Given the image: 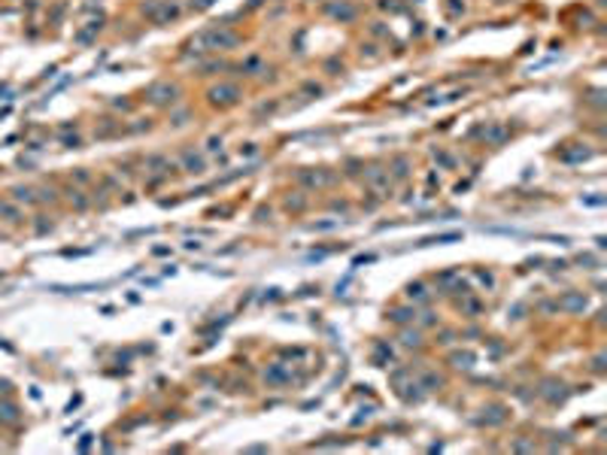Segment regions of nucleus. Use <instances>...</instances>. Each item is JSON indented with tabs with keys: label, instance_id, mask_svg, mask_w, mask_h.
Returning a JSON list of instances; mask_svg holds the SVG:
<instances>
[{
	"label": "nucleus",
	"instance_id": "obj_6",
	"mask_svg": "<svg viewBox=\"0 0 607 455\" xmlns=\"http://www.w3.org/2000/svg\"><path fill=\"white\" fill-rule=\"evenodd\" d=\"M510 419V413H507V407H501V404H489L486 410H483V416H480V425H489V428H498V425H504Z\"/></svg>",
	"mask_w": 607,
	"mask_h": 455
},
{
	"label": "nucleus",
	"instance_id": "obj_13",
	"mask_svg": "<svg viewBox=\"0 0 607 455\" xmlns=\"http://www.w3.org/2000/svg\"><path fill=\"white\" fill-rule=\"evenodd\" d=\"M240 70L246 76H264V73H268V64H264L261 55H246V61L240 64Z\"/></svg>",
	"mask_w": 607,
	"mask_h": 455
},
{
	"label": "nucleus",
	"instance_id": "obj_26",
	"mask_svg": "<svg viewBox=\"0 0 607 455\" xmlns=\"http://www.w3.org/2000/svg\"><path fill=\"white\" fill-rule=\"evenodd\" d=\"M0 213H3L9 222H18V210H15V207H9V204H0Z\"/></svg>",
	"mask_w": 607,
	"mask_h": 455
},
{
	"label": "nucleus",
	"instance_id": "obj_9",
	"mask_svg": "<svg viewBox=\"0 0 607 455\" xmlns=\"http://www.w3.org/2000/svg\"><path fill=\"white\" fill-rule=\"evenodd\" d=\"M264 383L268 386H286V383H292V370L286 364H271L264 370Z\"/></svg>",
	"mask_w": 607,
	"mask_h": 455
},
{
	"label": "nucleus",
	"instance_id": "obj_29",
	"mask_svg": "<svg viewBox=\"0 0 607 455\" xmlns=\"http://www.w3.org/2000/svg\"><path fill=\"white\" fill-rule=\"evenodd\" d=\"M304 94L319 97V94H322V85H316V82H304Z\"/></svg>",
	"mask_w": 607,
	"mask_h": 455
},
{
	"label": "nucleus",
	"instance_id": "obj_5",
	"mask_svg": "<svg viewBox=\"0 0 607 455\" xmlns=\"http://www.w3.org/2000/svg\"><path fill=\"white\" fill-rule=\"evenodd\" d=\"M364 182H367L370 188H376V192H389L392 176H389V170H386V167L373 164V167H367V170H364Z\"/></svg>",
	"mask_w": 607,
	"mask_h": 455
},
{
	"label": "nucleus",
	"instance_id": "obj_11",
	"mask_svg": "<svg viewBox=\"0 0 607 455\" xmlns=\"http://www.w3.org/2000/svg\"><path fill=\"white\" fill-rule=\"evenodd\" d=\"M298 182L316 185V188H319V185H331V182H334V173H328V170H316V173H313V170H301V173H298Z\"/></svg>",
	"mask_w": 607,
	"mask_h": 455
},
{
	"label": "nucleus",
	"instance_id": "obj_22",
	"mask_svg": "<svg viewBox=\"0 0 607 455\" xmlns=\"http://www.w3.org/2000/svg\"><path fill=\"white\" fill-rule=\"evenodd\" d=\"M401 343L416 349V346H422V334L416 331V328H407V331H401Z\"/></svg>",
	"mask_w": 607,
	"mask_h": 455
},
{
	"label": "nucleus",
	"instance_id": "obj_2",
	"mask_svg": "<svg viewBox=\"0 0 607 455\" xmlns=\"http://www.w3.org/2000/svg\"><path fill=\"white\" fill-rule=\"evenodd\" d=\"M143 15L152 18L155 24H167V21H176L182 15V6L176 0H146L143 3Z\"/></svg>",
	"mask_w": 607,
	"mask_h": 455
},
{
	"label": "nucleus",
	"instance_id": "obj_41",
	"mask_svg": "<svg viewBox=\"0 0 607 455\" xmlns=\"http://www.w3.org/2000/svg\"><path fill=\"white\" fill-rule=\"evenodd\" d=\"M498 3H504V0H498Z\"/></svg>",
	"mask_w": 607,
	"mask_h": 455
},
{
	"label": "nucleus",
	"instance_id": "obj_18",
	"mask_svg": "<svg viewBox=\"0 0 607 455\" xmlns=\"http://www.w3.org/2000/svg\"><path fill=\"white\" fill-rule=\"evenodd\" d=\"M389 319H392V322H398V325L416 322V307H398V310H392V313H389Z\"/></svg>",
	"mask_w": 607,
	"mask_h": 455
},
{
	"label": "nucleus",
	"instance_id": "obj_32",
	"mask_svg": "<svg viewBox=\"0 0 607 455\" xmlns=\"http://www.w3.org/2000/svg\"><path fill=\"white\" fill-rule=\"evenodd\" d=\"M592 370H595V373H604V355H595V358H592Z\"/></svg>",
	"mask_w": 607,
	"mask_h": 455
},
{
	"label": "nucleus",
	"instance_id": "obj_39",
	"mask_svg": "<svg viewBox=\"0 0 607 455\" xmlns=\"http://www.w3.org/2000/svg\"><path fill=\"white\" fill-rule=\"evenodd\" d=\"M331 210H340V213H346V204H343V201H334V204H331Z\"/></svg>",
	"mask_w": 607,
	"mask_h": 455
},
{
	"label": "nucleus",
	"instance_id": "obj_36",
	"mask_svg": "<svg viewBox=\"0 0 607 455\" xmlns=\"http://www.w3.org/2000/svg\"><path fill=\"white\" fill-rule=\"evenodd\" d=\"M583 204H589V207H601L604 198H583Z\"/></svg>",
	"mask_w": 607,
	"mask_h": 455
},
{
	"label": "nucleus",
	"instance_id": "obj_38",
	"mask_svg": "<svg viewBox=\"0 0 607 455\" xmlns=\"http://www.w3.org/2000/svg\"><path fill=\"white\" fill-rule=\"evenodd\" d=\"M513 449H522V452H528V449H535L531 443H525V440H519V443H513Z\"/></svg>",
	"mask_w": 607,
	"mask_h": 455
},
{
	"label": "nucleus",
	"instance_id": "obj_4",
	"mask_svg": "<svg viewBox=\"0 0 607 455\" xmlns=\"http://www.w3.org/2000/svg\"><path fill=\"white\" fill-rule=\"evenodd\" d=\"M146 97H149V103H155V106H173L179 100V85L170 82V79H158V82H152L146 88Z\"/></svg>",
	"mask_w": 607,
	"mask_h": 455
},
{
	"label": "nucleus",
	"instance_id": "obj_25",
	"mask_svg": "<svg viewBox=\"0 0 607 455\" xmlns=\"http://www.w3.org/2000/svg\"><path fill=\"white\" fill-rule=\"evenodd\" d=\"M97 30H100V21H88L85 30L76 33V40H79V43H88V40H91V33H97Z\"/></svg>",
	"mask_w": 607,
	"mask_h": 455
},
{
	"label": "nucleus",
	"instance_id": "obj_15",
	"mask_svg": "<svg viewBox=\"0 0 607 455\" xmlns=\"http://www.w3.org/2000/svg\"><path fill=\"white\" fill-rule=\"evenodd\" d=\"M0 422H3V425H18V422H21V416H18V407H15V404H6V401H3V404H0Z\"/></svg>",
	"mask_w": 607,
	"mask_h": 455
},
{
	"label": "nucleus",
	"instance_id": "obj_24",
	"mask_svg": "<svg viewBox=\"0 0 607 455\" xmlns=\"http://www.w3.org/2000/svg\"><path fill=\"white\" fill-rule=\"evenodd\" d=\"M304 207H307V198H304V195H289V198H286V210H295V213H301Z\"/></svg>",
	"mask_w": 607,
	"mask_h": 455
},
{
	"label": "nucleus",
	"instance_id": "obj_16",
	"mask_svg": "<svg viewBox=\"0 0 607 455\" xmlns=\"http://www.w3.org/2000/svg\"><path fill=\"white\" fill-rule=\"evenodd\" d=\"M407 300H410V303H422V300H428V288H425V282H410V285H407Z\"/></svg>",
	"mask_w": 607,
	"mask_h": 455
},
{
	"label": "nucleus",
	"instance_id": "obj_1",
	"mask_svg": "<svg viewBox=\"0 0 607 455\" xmlns=\"http://www.w3.org/2000/svg\"><path fill=\"white\" fill-rule=\"evenodd\" d=\"M240 43V36L234 30H228L225 24H213V27H204L198 30L192 40L185 43V52L188 55H204V52H225V49H234Z\"/></svg>",
	"mask_w": 607,
	"mask_h": 455
},
{
	"label": "nucleus",
	"instance_id": "obj_8",
	"mask_svg": "<svg viewBox=\"0 0 607 455\" xmlns=\"http://www.w3.org/2000/svg\"><path fill=\"white\" fill-rule=\"evenodd\" d=\"M538 395H541L544 401H550V404H559V401H565V395H568V392H565V386L559 383V379H544Z\"/></svg>",
	"mask_w": 607,
	"mask_h": 455
},
{
	"label": "nucleus",
	"instance_id": "obj_33",
	"mask_svg": "<svg viewBox=\"0 0 607 455\" xmlns=\"http://www.w3.org/2000/svg\"><path fill=\"white\" fill-rule=\"evenodd\" d=\"M222 149V140L219 137H210V143H207V152H219Z\"/></svg>",
	"mask_w": 607,
	"mask_h": 455
},
{
	"label": "nucleus",
	"instance_id": "obj_7",
	"mask_svg": "<svg viewBox=\"0 0 607 455\" xmlns=\"http://www.w3.org/2000/svg\"><path fill=\"white\" fill-rule=\"evenodd\" d=\"M325 12L337 21H352L355 18V6L349 3V0H331V3H325Z\"/></svg>",
	"mask_w": 607,
	"mask_h": 455
},
{
	"label": "nucleus",
	"instance_id": "obj_12",
	"mask_svg": "<svg viewBox=\"0 0 607 455\" xmlns=\"http://www.w3.org/2000/svg\"><path fill=\"white\" fill-rule=\"evenodd\" d=\"M179 161H182V167H185L188 173H204V170H207V161L198 155V152H192V149H185Z\"/></svg>",
	"mask_w": 607,
	"mask_h": 455
},
{
	"label": "nucleus",
	"instance_id": "obj_14",
	"mask_svg": "<svg viewBox=\"0 0 607 455\" xmlns=\"http://www.w3.org/2000/svg\"><path fill=\"white\" fill-rule=\"evenodd\" d=\"M9 195H12L15 204H36L33 188H27V185H12V188H9Z\"/></svg>",
	"mask_w": 607,
	"mask_h": 455
},
{
	"label": "nucleus",
	"instance_id": "obj_19",
	"mask_svg": "<svg viewBox=\"0 0 607 455\" xmlns=\"http://www.w3.org/2000/svg\"><path fill=\"white\" fill-rule=\"evenodd\" d=\"M389 170H392L389 176H395V179H404V176L410 173V161H407L404 155H398V158L392 161V167H389Z\"/></svg>",
	"mask_w": 607,
	"mask_h": 455
},
{
	"label": "nucleus",
	"instance_id": "obj_40",
	"mask_svg": "<svg viewBox=\"0 0 607 455\" xmlns=\"http://www.w3.org/2000/svg\"><path fill=\"white\" fill-rule=\"evenodd\" d=\"M9 389H12V386H9V383H6V379H0V392H3V395H6V392H9Z\"/></svg>",
	"mask_w": 607,
	"mask_h": 455
},
{
	"label": "nucleus",
	"instance_id": "obj_30",
	"mask_svg": "<svg viewBox=\"0 0 607 455\" xmlns=\"http://www.w3.org/2000/svg\"><path fill=\"white\" fill-rule=\"evenodd\" d=\"M310 228H313V231H331V228H337V222H316Z\"/></svg>",
	"mask_w": 607,
	"mask_h": 455
},
{
	"label": "nucleus",
	"instance_id": "obj_17",
	"mask_svg": "<svg viewBox=\"0 0 607 455\" xmlns=\"http://www.w3.org/2000/svg\"><path fill=\"white\" fill-rule=\"evenodd\" d=\"M419 386H422L425 392H434V389H440V386H443V376H440V373H434V370H425V373L419 376Z\"/></svg>",
	"mask_w": 607,
	"mask_h": 455
},
{
	"label": "nucleus",
	"instance_id": "obj_28",
	"mask_svg": "<svg viewBox=\"0 0 607 455\" xmlns=\"http://www.w3.org/2000/svg\"><path fill=\"white\" fill-rule=\"evenodd\" d=\"M216 70H225V64L222 61H210V64H201V73L207 76V73H216Z\"/></svg>",
	"mask_w": 607,
	"mask_h": 455
},
{
	"label": "nucleus",
	"instance_id": "obj_27",
	"mask_svg": "<svg viewBox=\"0 0 607 455\" xmlns=\"http://www.w3.org/2000/svg\"><path fill=\"white\" fill-rule=\"evenodd\" d=\"M416 319H419V325H422V328H431V325H437V319H434V313H422V316H419V313H416Z\"/></svg>",
	"mask_w": 607,
	"mask_h": 455
},
{
	"label": "nucleus",
	"instance_id": "obj_31",
	"mask_svg": "<svg viewBox=\"0 0 607 455\" xmlns=\"http://www.w3.org/2000/svg\"><path fill=\"white\" fill-rule=\"evenodd\" d=\"M36 201H49V204H55V192L52 188H40V198Z\"/></svg>",
	"mask_w": 607,
	"mask_h": 455
},
{
	"label": "nucleus",
	"instance_id": "obj_3",
	"mask_svg": "<svg viewBox=\"0 0 607 455\" xmlns=\"http://www.w3.org/2000/svg\"><path fill=\"white\" fill-rule=\"evenodd\" d=\"M240 97H243V91H240V85H234V82H219V85H210V88H207L210 106H219V109H228V106L240 103Z\"/></svg>",
	"mask_w": 607,
	"mask_h": 455
},
{
	"label": "nucleus",
	"instance_id": "obj_37",
	"mask_svg": "<svg viewBox=\"0 0 607 455\" xmlns=\"http://www.w3.org/2000/svg\"><path fill=\"white\" fill-rule=\"evenodd\" d=\"M240 155H255V143H246V146L240 149Z\"/></svg>",
	"mask_w": 607,
	"mask_h": 455
},
{
	"label": "nucleus",
	"instance_id": "obj_35",
	"mask_svg": "<svg viewBox=\"0 0 607 455\" xmlns=\"http://www.w3.org/2000/svg\"><path fill=\"white\" fill-rule=\"evenodd\" d=\"M64 146H70V149H76V146H79V137H76V134H73V137H64Z\"/></svg>",
	"mask_w": 607,
	"mask_h": 455
},
{
	"label": "nucleus",
	"instance_id": "obj_10",
	"mask_svg": "<svg viewBox=\"0 0 607 455\" xmlns=\"http://www.w3.org/2000/svg\"><path fill=\"white\" fill-rule=\"evenodd\" d=\"M559 310H565V313H583V310H586V294H580V291H568V294H562Z\"/></svg>",
	"mask_w": 607,
	"mask_h": 455
},
{
	"label": "nucleus",
	"instance_id": "obj_34",
	"mask_svg": "<svg viewBox=\"0 0 607 455\" xmlns=\"http://www.w3.org/2000/svg\"><path fill=\"white\" fill-rule=\"evenodd\" d=\"M477 279H480V282H486V285H495V279H492V273H483V270H477Z\"/></svg>",
	"mask_w": 607,
	"mask_h": 455
},
{
	"label": "nucleus",
	"instance_id": "obj_20",
	"mask_svg": "<svg viewBox=\"0 0 607 455\" xmlns=\"http://www.w3.org/2000/svg\"><path fill=\"white\" fill-rule=\"evenodd\" d=\"M449 364L459 367V370H462V367L468 370V367L474 364V352H452V355H449Z\"/></svg>",
	"mask_w": 607,
	"mask_h": 455
},
{
	"label": "nucleus",
	"instance_id": "obj_23",
	"mask_svg": "<svg viewBox=\"0 0 607 455\" xmlns=\"http://www.w3.org/2000/svg\"><path fill=\"white\" fill-rule=\"evenodd\" d=\"M67 201H70L76 210H85V207H88V198L79 192V188H67Z\"/></svg>",
	"mask_w": 607,
	"mask_h": 455
},
{
	"label": "nucleus",
	"instance_id": "obj_21",
	"mask_svg": "<svg viewBox=\"0 0 607 455\" xmlns=\"http://www.w3.org/2000/svg\"><path fill=\"white\" fill-rule=\"evenodd\" d=\"M459 307H462V313H468V316H477V313L483 310V303H480L477 297H468V294H462V300H459Z\"/></svg>",
	"mask_w": 607,
	"mask_h": 455
}]
</instances>
